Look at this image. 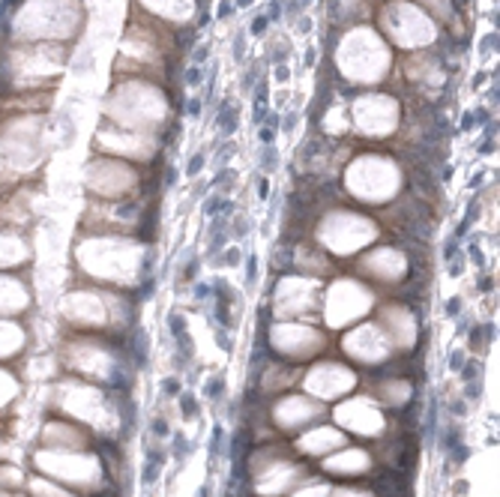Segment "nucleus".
Masks as SVG:
<instances>
[{
	"mask_svg": "<svg viewBox=\"0 0 500 497\" xmlns=\"http://www.w3.org/2000/svg\"><path fill=\"white\" fill-rule=\"evenodd\" d=\"M204 159H207V153H195V156L189 159V165H186V177H198L201 168H204Z\"/></svg>",
	"mask_w": 500,
	"mask_h": 497,
	"instance_id": "1",
	"label": "nucleus"
},
{
	"mask_svg": "<svg viewBox=\"0 0 500 497\" xmlns=\"http://www.w3.org/2000/svg\"><path fill=\"white\" fill-rule=\"evenodd\" d=\"M219 210H228V201H225V198H219V195H216V198H210V204H207V207H204V213H207V216H216V213H219Z\"/></svg>",
	"mask_w": 500,
	"mask_h": 497,
	"instance_id": "2",
	"label": "nucleus"
},
{
	"mask_svg": "<svg viewBox=\"0 0 500 497\" xmlns=\"http://www.w3.org/2000/svg\"><path fill=\"white\" fill-rule=\"evenodd\" d=\"M186 84H189V87H198V84H201V66H192V69L186 72Z\"/></svg>",
	"mask_w": 500,
	"mask_h": 497,
	"instance_id": "3",
	"label": "nucleus"
},
{
	"mask_svg": "<svg viewBox=\"0 0 500 497\" xmlns=\"http://www.w3.org/2000/svg\"><path fill=\"white\" fill-rule=\"evenodd\" d=\"M267 24H270V21H267V15H258V18H252V33H255V36H264Z\"/></svg>",
	"mask_w": 500,
	"mask_h": 497,
	"instance_id": "4",
	"label": "nucleus"
},
{
	"mask_svg": "<svg viewBox=\"0 0 500 497\" xmlns=\"http://www.w3.org/2000/svg\"><path fill=\"white\" fill-rule=\"evenodd\" d=\"M207 57H210V45H198V48H195V57H192V60H195V66H204Z\"/></svg>",
	"mask_w": 500,
	"mask_h": 497,
	"instance_id": "5",
	"label": "nucleus"
},
{
	"mask_svg": "<svg viewBox=\"0 0 500 497\" xmlns=\"http://www.w3.org/2000/svg\"><path fill=\"white\" fill-rule=\"evenodd\" d=\"M252 120H255L258 126H261V123L267 120V102H258V105H255V114H252Z\"/></svg>",
	"mask_w": 500,
	"mask_h": 497,
	"instance_id": "6",
	"label": "nucleus"
},
{
	"mask_svg": "<svg viewBox=\"0 0 500 497\" xmlns=\"http://www.w3.org/2000/svg\"><path fill=\"white\" fill-rule=\"evenodd\" d=\"M282 18V0H273V6H270V15H267V21H279Z\"/></svg>",
	"mask_w": 500,
	"mask_h": 497,
	"instance_id": "7",
	"label": "nucleus"
},
{
	"mask_svg": "<svg viewBox=\"0 0 500 497\" xmlns=\"http://www.w3.org/2000/svg\"><path fill=\"white\" fill-rule=\"evenodd\" d=\"M273 165H276V150L267 147V150H264V168H273Z\"/></svg>",
	"mask_w": 500,
	"mask_h": 497,
	"instance_id": "8",
	"label": "nucleus"
},
{
	"mask_svg": "<svg viewBox=\"0 0 500 497\" xmlns=\"http://www.w3.org/2000/svg\"><path fill=\"white\" fill-rule=\"evenodd\" d=\"M237 6L234 3H231V0H222V3H219V18H225V15H231V12H234Z\"/></svg>",
	"mask_w": 500,
	"mask_h": 497,
	"instance_id": "9",
	"label": "nucleus"
},
{
	"mask_svg": "<svg viewBox=\"0 0 500 497\" xmlns=\"http://www.w3.org/2000/svg\"><path fill=\"white\" fill-rule=\"evenodd\" d=\"M491 48H497V33H491V36H485V42H482V54H488Z\"/></svg>",
	"mask_w": 500,
	"mask_h": 497,
	"instance_id": "10",
	"label": "nucleus"
},
{
	"mask_svg": "<svg viewBox=\"0 0 500 497\" xmlns=\"http://www.w3.org/2000/svg\"><path fill=\"white\" fill-rule=\"evenodd\" d=\"M273 138H276V129H270V126L261 129V141H264V144H273Z\"/></svg>",
	"mask_w": 500,
	"mask_h": 497,
	"instance_id": "11",
	"label": "nucleus"
},
{
	"mask_svg": "<svg viewBox=\"0 0 500 497\" xmlns=\"http://www.w3.org/2000/svg\"><path fill=\"white\" fill-rule=\"evenodd\" d=\"M189 114H192V117H198V114H201V99H192L189 102V108H186Z\"/></svg>",
	"mask_w": 500,
	"mask_h": 497,
	"instance_id": "12",
	"label": "nucleus"
},
{
	"mask_svg": "<svg viewBox=\"0 0 500 497\" xmlns=\"http://www.w3.org/2000/svg\"><path fill=\"white\" fill-rule=\"evenodd\" d=\"M219 393H222V380L216 377V380H210V396H213V398H219Z\"/></svg>",
	"mask_w": 500,
	"mask_h": 497,
	"instance_id": "13",
	"label": "nucleus"
},
{
	"mask_svg": "<svg viewBox=\"0 0 500 497\" xmlns=\"http://www.w3.org/2000/svg\"><path fill=\"white\" fill-rule=\"evenodd\" d=\"M243 48H246V42H243V36H237V39H234V54H237V60L243 57Z\"/></svg>",
	"mask_w": 500,
	"mask_h": 497,
	"instance_id": "14",
	"label": "nucleus"
},
{
	"mask_svg": "<svg viewBox=\"0 0 500 497\" xmlns=\"http://www.w3.org/2000/svg\"><path fill=\"white\" fill-rule=\"evenodd\" d=\"M153 431H156V434H168V426L162 423V419H156V423H153Z\"/></svg>",
	"mask_w": 500,
	"mask_h": 497,
	"instance_id": "15",
	"label": "nucleus"
},
{
	"mask_svg": "<svg viewBox=\"0 0 500 497\" xmlns=\"http://www.w3.org/2000/svg\"><path fill=\"white\" fill-rule=\"evenodd\" d=\"M288 75H291L288 66H279V69H276V81H288Z\"/></svg>",
	"mask_w": 500,
	"mask_h": 497,
	"instance_id": "16",
	"label": "nucleus"
},
{
	"mask_svg": "<svg viewBox=\"0 0 500 497\" xmlns=\"http://www.w3.org/2000/svg\"><path fill=\"white\" fill-rule=\"evenodd\" d=\"M165 390H168V396H174V393L180 390V384H177V380L171 377V380H165Z\"/></svg>",
	"mask_w": 500,
	"mask_h": 497,
	"instance_id": "17",
	"label": "nucleus"
},
{
	"mask_svg": "<svg viewBox=\"0 0 500 497\" xmlns=\"http://www.w3.org/2000/svg\"><path fill=\"white\" fill-rule=\"evenodd\" d=\"M294 123H297V114H288V120H285V132H291V129H294Z\"/></svg>",
	"mask_w": 500,
	"mask_h": 497,
	"instance_id": "18",
	"label": "nucleus"
},
{
	"mask_svg": "<svg viewBox=\"0 0 500 497\" xmlns=\"http://www.w3.org/2000/svg\"><path fill=\"white\" fill-rule=\"evenodd\" d=\"M446 312H449V315H455V312H458V299H452V302L446 305Z\"/></svg>",
	"mask_w": 500,
	"mask_h": 497,
	"instance_id": "19",
	"label": "nucleus"
},
{
	"mask_svg": "<svg viewBox=\"0 0 500 497\" xmlns=\"http://www.w3.org/2000/svg\"><path fill=\"white\" fill-rule=\"evenodd\" d=\"M249 3H252V0H237V3H234V6H249Z\"/></svg>",
	"mask_w": 500,
	"mask_h": 497,
	"instance_id": "20",
	"label": "nucleus"
}]
</instances>
